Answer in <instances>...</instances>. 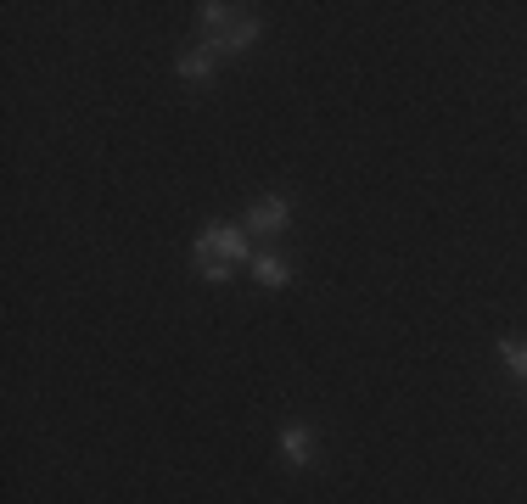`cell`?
<instances>
[{
	"mask_svg": "<svg viewBox=\"0 0 527 504\" xmlns=\"http://www.w3.org/2000/svg\"><path fill=\"white\" fill-rule=\"evenodd\" d=\"M286 219H292L286 196H258L253 208H247V230H253V236H281Z\"/></svg>",
	"mask_w": 527,
	"mask_h": 504,
	"instance_id": "obj_1",
	"label": "cell"
},
{
	"mask_svg": "<svg viewBox=\"0 0 527 504\" xmlns=\"http://www.w3.org/2000/svg\"><path fill=\"white\" fill-rule=\"evenodd\" d=\"M197 247H208L214 258H225V264H236V258H247V230H236V224H214V230H202Z\"/></svg>",
	"mask_w": 527,
	"mask_h": 504,
	"instance_id": "obj_2",
	"label": "cell"
},
{
	"mask_svg": "<svg viewBox=\"0 0 527 504\" xmlns=\"http://www.w3.org/2000/svg\"><path fill=\"white\" fill-rule=\"evenodd\" d=\"M281 448H286V465H292V471H309L314 465V432L309 426H286Z\"/></svg>",
	"mask_w": 527,
	"mask_h": 504,
	"instance_id": "obj_3",
	"label": "cell"
},
{
	"mask_svg": "<svg viewBox=\"0 0 527 504\" xmlns=\"http://www.w3.org/2000/svg\"><path fill=\"white\" fill-rule=\"evenodd\" d=\"M214 62H219V45L214 40L197 45V51L180 56V79H208V73H214Z\"/></svg>",
	"mask_w": 527,
	"mask_h": 504,
	"instance_id": "obj_4",
	"label": "cell"
},
{
	"mask_svg": "<svg viewBox=\"0 0 527 504\" xmlns=\"http://www.w3.org/2000/svg\"><path fill=\"white\" fill-rule=\"evenodd\" d=\"M253 40H258V17H236L225 34H214L219 51H242V45H253Z\"/></svg>",
	"mask_w": 527,
	"mask_h": 504,
	"instance_id": "obj_5",
	"label": "cell"
},
{
	"mask_svg": "<svg viewBox=\"0 0 527 504\" xmlns=\"http://www.w3.org/2000/svg\"><path fill=\"white\" fill-rule=\"evenodd\" d=\"M253 275H258V286L281 292L286 286V258H275V252H253Z\"/></svg>",
	"mask_w": 527,
	"mask_h": 504,
	"instance_id": "obj_6",
	"label": "cell"
},
{
	"mask_svg": "<svg viewBox=\"0 0 527 504\" xmlns=\"http://www.w3.org/2000/svg\"><path fill=\"white\" fill-rule=\"evenodd\" d=\"M499 359L511 364L516 381H527V342H522V336H505V342H499Z\"/></svg>",
	"mask_w": 527,
	"mask_h": 504,
	"instance_id": "obj_7",
	"label": "cell"
},
{
	"mask_svg": "<svg viewBox=\"0 0 527 504\" xmlns=\"http://www.w3.org/2000/svg\"><path fill=\"white\" fill-rule=\"evenodd\" d=\"M197 269H202L208 280H214V286H219V280H230V264H225V258H214L208 247H197Z\"/></svg>",
	"mask_w": 527,
	"mask_h": 504,
	"instance_id": "obj_8",
	"label": "cell"
}]
</instances>
